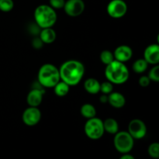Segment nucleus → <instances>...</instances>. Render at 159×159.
Listing matches in <instances>:
<instances>
[{
    "label": "nucleus",
    "mask_w": 159,
    "mask_h": 159,
    "mask_svg": "<svg viewBox=\"0 0 159 159\" xmlns=\"http://www.w3.org/2000/svg\"><path fill=\"white\" fill-rule=\"evenodd\" d=\"M57 13L49 5H40L34 11L35 23L41 29L52 27L57 21Z\"/></svg>",
    "instance_id": "20e7f679"
},
{
    "label": "nucleus",
    "mask_w": 159,
    "mask_h": 159,
    "mask_svg": "<svg viewBox=\"0 0 159 159\" xmlns=\"http://www.w3.org/2000/svg\"><path fill=\"white\" fill-rule=\"evenodd\" d=\"M56 32L52 29V27L50 28H43L40 32V38L43 43H54L56 40Z\"/></svg>",
    "instance_id": "dca6fc26"
},
{
    "label": "nucleus",
    "mask_w": 159,
    "mask_h": 159,
    "mask_svg": "<svg viewBox=\"0 0 159 159\" xmlns=\"http://www.w3.org/2000/svg\"><path fill=\"white\" fill-rule=\"evenodd\" d=\"M85 66L77 60H68L64 62L59 68L60 79L69 86L78 85L85 74Z\"/></svg>",
    "instance_id": "f257e3e1"
},
{
    "label": "nucleus",
    "mask_w": 159,
    "mask_h": 159,
    "mask_svg": "<svg viewBox=\"0 0 159 159\" xmlns=\"http://www.w3.org/2000/svg\"><path fill=\"white\" fill-rule=\"evenodd\" d=\"M148 67V64L144 58L138 59L133 64V70L137 74L144 73L147 70Z\"/></svg>",
    "instance_id": "aec40b11"
},
{
    "label": "nucleus",
    "mask_w": 159,
    "mask_h": 159,
    "mask_svg": "<svg viewBox=\"0 0 159 159\" xmlns=\"http://www.w3.org/2000/svg\"><path fill=\"white\" fill-rule=\"evenodd\" d=\"M14 7V2L12 0H0V10L2 12H10Z\"/></svg>",
    "instance_id": "4be33fe9"
},
{
    "label": "nucleus",
    "mask_w": 159,
    "mask_h": 159,
    "mask_svg": "<svg viewBox=\"0 0 159 159\" xmlns=\"http://www.w3.org/2000/svg\"><path fill=\"white\" fill-rule=\"evenodd\" d=\"M99 101L102 103H107V102H108V95L102 94V96H101L100 98H99Z\"/></svg>",
    "instance_id": "c85d7f7f"
},
{
    "label": "nucleus",
    "mask_w": 159,
    "mask_h": 159,
    "mask_svg": "<svg viewBox=\"0 0 159 159\" xmlns=\"http://www.w3.org/2000/svg\"><path fill=\"white\" fill-rule=\"evenodd\" d=\"M105 76L112 84L121 85L128 80L130 73L125 64L114 60L106 67Z\"/></svg>",
    "instance_id": "f03ea898"
},
{
    "label": "nucleus",
    "mask_w": 159,
    "mask_h": 159,
    "mask_svg": "<svg viewBox=\"0 0 159 159\" xmlns=\"http://www.w3.org/2000/svg\"><path fill=\"white\" fill-rule=\"evenodd\" d=\"M148 76V78L150 79L151 81H153V82H159V66L158 65H155V66L151 69V71H149V74Z\"/></svg>",
    "instance_id": "393cba45"
},
{
    "label": "nucleus",
    "mask_w": 159,
    "mask_h": 159,
    "mask_svg": "<svg viewBox=\"0 0 159 159\" xmlns=\"http://www.w3.org/2000/svg\"><path fill=\"white\" fill-rule=\"evenodd\" d=\"M43 43L42 42V40H40V37H36L33 40L32 45L35 49H40V48L43 47Z\"/></svg>",
    "instance_id": "cd10ccee"
},
{
    "label": "nucleus",
    "mask_w": 159,
    "mask_h": 159,
    "mask_svg": "<svg viewBox=\"0 0 159 159\" xmlns=\"http://www.w3.org/2000/svg\"><path fill=\"white\" fill-rule=\"evenodd\" d=\"M120 159H135V158L134 157H133L132 155H129V154L127 153V154H124L122 157H120Z\"/></svg>",
    "instance_id": "c756f323"
},
{
    "label": "nucleus",
    "mask_w": 159,
    "mask_h": 159,
    "mask_svg": "<svg viewBox=\"0 0 159 159\" xmlns=\"http://www.w3.org/2000/svg\"><path fill=\"white\" fill-rule=\"evenodd\" d=\"M70 86L63 81L60 80L54 86V92L56 96L59 97H63L65 96L69 93Z\"/></svg>",
    "instance_id": "6ab92c4d"
},
{
    "label": "nucleus",
    "mask_w": 159,
    "mask_h": 159,
    "mask_svg": "<svg viewBox=\"0 0 159 159\" xmlns=\"http://www.w3.org/2000/svg\"><path fill=\"white\" fill-rule=\"evenodd\" d=\"M50 6L53 8L54 9H63L65 6V0H49Z\"/></svg>",
    "instance_id": "a878e982"
},
{
    "label": "nucleus",
    "mask_w": 159,
    "mask_h": 159,
    "mask_svg": "<svg viewBox=\"0 0 159 159\" xmlns=\"http://www.w3.org/2000/svg\"><path fill=\"white\" fill-rule=\"evenodd\" d=\"M134 138L127 131H120L115 134L113 138V144L118 152L122 154H127L133 149Z\"/></svg>",
    "instance_id": "39448f33"
},
{
    "label": "nucleus",
    "mask_w": 159,
    "mask_h": 159,
    "mask_svg": "<svg viewBox=\"0 0 159 159\" xmlns=\"http://www.w3.org/2000/svg\"><path fill=\"white\" fill-rule=\"evenodd\" d=\"M80 113L84 118L91 119L96 116V110L93 105L90 103H85L82 106Z\"/></svg>",
    "instance_id": "a211bd4d"
},
{
    "label": "nucleus",
    "mask_w": 159,
    "mask_h": 159,
    "mask_svg": "<svg viewBox=\"0 0 159 159\" xmlns=\"http://www.w3.org/2000/svg\"><path fill=\"white\" fill-rule=\"evenodd\" d=\"M22 119L26 126L33 127L37 125L41 120V112L37 107H29L23 113Z\"/></svg>",
    "instance_id": "9d476101"
},
{
    "label": "nucleus",
    "mask_w": 159,
    "mask_h": 159,
    "mask_svg": "<svg viewBox=\"0 0 159 159\" xmlns=\"http://www.w3.org/2000/svg\"><path fill=\"white\" fill-rule=\"evenodd\" d=\"M44 93L43 87H34L26 96V102L29 107H38L43 101Z\"/></svg>",
    "instance_id": "9b49d317"
},
{
    "label": "nucleus",
    "mask_w": 159,
    "mask_h": 159,
    "mask_svg": "<svg viewBox=\"0 0 159 159\" xmlns=\"http://www.w3.org/2000/svg\"><path fill=\"white\" fill-rule=\"evenodd\" d=\"M144 59L148 65H158L159 63L158 44L154 43L148 46L144 51Z\"/></svg>",
    "instance_id": "f8f14e48"
},
{
    "label": "nucleus",
    "mask_w": 159,
    "mask_h": 159,
    "mask_svg": "<svg viewBox=\"0 0 159 159\" xmlns=\"http://www.w3.org/2000/svg\"><path fill=\"white\" fill-rule=\"evenodd\" d=\"M37 79L43 88H54L61 80L59 68L52 64H44L39 69Z\"/></svg>",
    "instance_id": "7ed1b4c3"
},
{
    "label": "nucleus",
    "mask_w": 159,
    "mask_h": 159,
    "mask_svg": "<svg viewBox=\"0 0 159 159\" xmlns=\"http://www.w3.org/2000/svg\"><path fill=\"white\" fill-rule=\"evenodd\" d=\"M148 154L152 158L158 159L159 158V144L158 142L152 143L149 145Z\"/></svg>",
    "instance_id": "5701e85b"
},
{
    "label": "nucleus",
    "mask_w": 159,
    "mask_h": 159,
    "mask_svg": "<svg viewBox=\"0 0 159 159\" xmlns=\"http://www.w3.org/2000/svg\"><path fill=\"white\" fill-rule=\"evenodd\" d=\"M138 83H139L140 86L143 87V88H145V87H148L149 85H150L151 80L148 78V76L143 75L139 79V80H138Z\"/></svg>",
    "instance_id": "bb28decb"
},
{
    "label": "nucleus",
    "mask_w": 159,
    "mask_h": 159,
    "mask_svg": "<svg viewBox=\"0 0 159 159\" xmlns=\"http://www.w3.org/2000/svg\"><path fill=\"white\" fill-rule=\"evenodd\" d=\"M108 102L110 106L116 109L122 108L126 103V99L123 94L118 92H112L108 95Z\"/></svg>",
    "instance_id": "4468645a"
},
{
    "label": "nucleus",
    "mask_w": 159,
    "mask_h": 159,
    "mask_svg": "<svg viewBox=\"0 0 159 159\" xmlns=\"http://www.w3.org/2000/svg\"><path fill=\"white\" fill-rule=\"evenodd\" d=\"M84 88L85 91L91 95H96L100 92V83L97 79L94 78H89L85 80L84 83Z\"/></svg>",
    "instance_id": "2eb2a0df"
},
{
    "label": "nucleus",
    "mask_w": 159,
    "mask_h": 159,
    "mask_svg": "<svg viewBox=\"0 0 159 159\" xmlns=\"http://www.w3.org/2000/svg\"><path fill=\"white\" fill-rule=\"evenodd\" d=\"M85 5L83 0H67L63 9L68 16L76 17L85 11Z\"/></svg>",
    "instance_id": "1a4fd4ad"
},
{
    "label": "nucleus",
    "mask_w": 159,
    "mask_h": 159,
    "mask_svg": "<svg viewBox=\"0 0 159 159\" xmlns=\"http://www.w3.org/2000/svg\"><path fill=\"white\" fill-rule=\"evenodd\" d=\"M132 55H133V51L127 45H120L117 47L113 53L115 60L122 63H125L130 60Z\"/></svg>",
    "instance_id": "ddd939ff"
},
{
    "label": "nucleus",
    "mask_w": 159,
    "mask_h": 159,
    "mask_svg": "<svg viewBox=\"0 0 159 159\" xmlns=\"http://www.w3.org/2000/svg\"><path fill=\"white\" fill-rule=\"evenodd\" d=\"M128 132L134 139H142L147 134V127L141 120L134 119L129 123Z\"/></svg>",
    "instance_id": "6e6552de"
},
{
    "label": "nucleus",
    "mask_w": 159,
    "mask_h": 159,
    "mask_svg": "<svg viewBox=\"0 0 159 159\" xmlns=\"http://www.w3.org/2000/svg\"><path fill=\"white\" fill-rule=\"evenodd\" d=\"M84 130L86 136L91 140L100 139L105 133L103 121L96 116L88 119L84 127Z\"/></svg>",
    "instance_id": "423d86ee"
},
{
    "label": "nucleus",
    "mask_w": 159,
    "mask_h": 159,
    "mask_svg": "<svg viewBox=\"0 0 159 159\" xmlns=\"http://www.w3.org/2000/svg\"><path fill=\"white\" fill-rule=\"evenodd\" d=\"M114 60L115 58L114 56H113V53H112L111 51H108V50H105V51L101 52L100 61L102 63L104 64V65H109V64H110Z\"/></svg>",
    "instance_id": "412c9836"
},
{
    "label": "nucleus",
    "mask_w": 159,
    "mask_h": 159,
    "mask_svg": "<svg viewBox=\"0 0 159 159\" xmlns=\"http://www.w3.org/2000/svg\"></svg>",
    "instance_id": "7c9ffc66"
},
{
    "label": "nucleus",
    "mask_w": 159,
    "mask_h": 159,
    "mask_svg": "<svg viewBox=\"0 0 159 159\" xmlns=\"http://www.w3.org/2000/svg\"><path fill=\"white\" fill-rule=\"evenodd\" d=\"M113 85L109 81L100 84V92L104 95H109L113 92Z\"/></svg>",
    "instance_id": "b1692460"
},
{
    "label": "nucleus",
    "mask_w": 159,
    "mask_h": 159,
    "mask_svg": "<svg viewBox=\"0 0 159 159\" xmlns=\"http://www.w3.org/2000/svg\"><path fill=\"white\" fill-rule=\"evenodd\" d=\"M107 12L113 19H120L127 12V5L124 0H111L108 3Z\"/></svg>",
    "instance_id": "0eeeda50"
},
{
    "label": "nucleus",
    "mask_w": 159,
    "mask_h": 159,
    "mask_svg": "<svg viewBox=\"0 0 159 159\" xmlns=\"http://www.w3.org/2000/svg\"><path fill=\"white\" fill-rule=\"evenodd\" d=\"M104 130L111 134H115L119 130V124L113 118H108L103 122Z\"/></svg>",
    "instance_id": "f3484780"
}]
</instances>
